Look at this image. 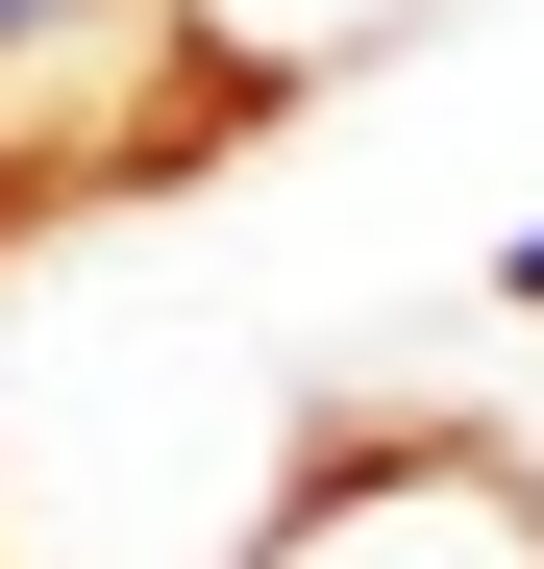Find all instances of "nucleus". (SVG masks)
<instances>
[{
	"instance_id": "1",
	"label": "nucleus",
	"mask_w": 544,
	"mask_h": 569,
	"mask_svg": "<svg viewBox=\"0 0 544 569\" xmlns=\"http://www.w3.org/2000/svg\"><path fill=\"white\" fill-rule=\"evenodd\" d=\"M223 569H544V446L495 421H346L248 496Z\"/></svg>"
},
{
	"instance_id": "2",
	"label": "nucleus",
	"mask_w": 544,
	"mask_h": 569,
	"mask_svg": "<svg viewBox=\"0 0 544 569\" xmlns=\"http://www.w3.org/2000/svg\"><path fill=\"white\" fill-rule=\"evenodd\" d=\"M372 26H396V0H173V50H199L223 100H298V74H346Z\"/></svg>"
},
{
	"instance_id": "3",
	"label": "nucleus",
	"mask_w": 544,
	"mask_h": 569,
	"mask_svg": "<svg viewBox=\"0 0 544 569\" xmlns=\"http://www.w3.org/2000/svg\"><path fill=\"white\" fill-rule=\"evenodd\" d=\"M495 322H544V223H495Z\"/></svg>"
}]
</instances>
